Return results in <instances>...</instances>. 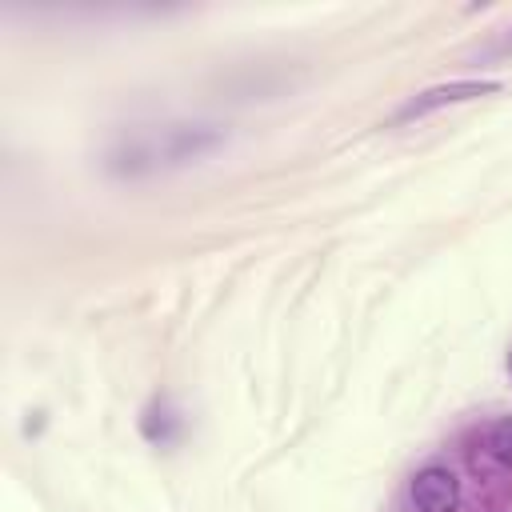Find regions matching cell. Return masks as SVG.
Listing matches in <instances>:
<instances>
[{
	"instance_id": "obj_2",
	"label": "cell",
	"mask_w": 512,
	"mask_h": 512,
	"mask_svg": "<svg viewBox=\"0 0 512 512\" xmlns=\"http://www.w3.org/2000/svg\"><path fill=\"white\" fill-rule=\"evenodd\" d=\"M408 496H412L416 512H456L460 508V480L448 468L428 464V468H420L412 476Z\"/></svg>"
},
{
	"instance_id": "obj_1",
	"label": "cell",
	"mask_w": 512,
	"mask_h": 512,
	"mask_svg": "<svg viewBox=\"0 0 512 512\" xmlns=\"http://www.w3.org/2000/svg\"><path fill=\"white\" fill-rule=\"evenodd\" d=\"M504 84L500 80H452V84H436V88H424L416 92L400 112L396 120H416V116H428L444 104H464V100H480V96H496Z\"/></svg>"
},
{
	"instance_id": "obj_3",
	"label": "cell",
	"mask_w": 512,
	"mask_h": 512,
	"mask_svg": "<svg viewBox=\"0 0 512 512\" xmlns=\"http://www.w3.org/2000/svg\"><path fill=\"white\" fill-rule=\"evenodd\" d=\"M488 448H492L496 460L512 464V416H504V420H496V424L488 428Z\"/></svg>"
}]
</instances>
